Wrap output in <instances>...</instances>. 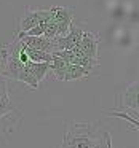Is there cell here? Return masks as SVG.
Masks as SVG:
<instances>
[{"instance_id":"1","label":"cell","mask_w":139,"mask_h":148,"mask_svg":"<svg viewBox=\"0 0 139 148\" xmlns=\"http://www.w3.org/2000/svg\"><path fill=\"white\" fill-rule=\"evenodd\" d=\"M61 148H112V135L101 123L67 121Z\"/></svg>"},{"instance_id":"2","label":"cell","mask_w":139,"mask_h":148,"mask_svg":"<svg viewBox=\"0 0 139 148\" xmlns=\"http://www.w3.org/2000/svg\"><path fill=\"white\" fill-rule=\"evenodd\" d=\"M50 18H51L50 8L48 10H43V8L30 10V8H27V10L24 11L23 18H21L19 30H18V32H27V30L34 29V27L40 26V24H45L46 21H50Z\"/></svg>"},{"instance_id":"3","label":"cell","mask_w":139,"mask_h":148,"mask_svg":"<svg viewBox=\"0 0 139 148\" xmlns=\"http://www.w3.org/2000/svg\"><path fill=\"white\" fill-rule=\"evenodd\" d=\"M51 18L50 19L56 24L58 27L59 37H64L69 32V27L72 24V18H74V8H67V7H51L50 8Z\"/></svg>"},{"instance_id":"4","label":"cell","mask_w":139,"mask_h":148,"mask_svg":"<svg viewBox=\"0 0 139 148\" xmlns=\"http://www.w3.org/2000/svg\"><path fill=\"white\" fill-rule=\"evenodd\" d=\"M98 46H99V35L94 32H83L80 43L77 45V48L83 53L86 58L98 61Z\"/></svg>"},{"instance_id":"5","label":"cell","mask_w":139,"mask_h":148,"mask_svg":"<svg viewBox=\"0 0 139 148\" xmlns=\"http://www.w3.org/2000/svg\"><path fill=\"white\" fill-rule=\"evenodd\" d=\"M24 46L27 48H32V49H39V51L43 53H48V54H53L56 51L55 45H53V40H48L45 37H24V38L19 40Z\"/></svg>"},{"instance_id":"6","label":"cell","mask_w":139,"mask_h":148,"mask_svg":"<svg viewBox=\"0 0 139 148\" xmlns=\"http://www.w3.org/2000/svg\"><path fill=\"white\" fill-rule=\"evenodd\" d=\"M138 89H139V84L138 83H133L128 86L125 96H123V108L128 112V110H138Z\"/></svg>"},{"instance_id":"7","label":"cell","mask_w":139,"mask_h":148,"mask_svg":"<svg viewBox=\"0 0 139 148\" xmlns=\"http://www.w3.org/2000/svg\"><path fill=\"white\" fill-rule=\"evenodd\" d=\"M91 72L86 69L80 67V65H74V64H67L66 67V73H64V80L62 81H74V80H80V78H86L90 77Z\"/></svg>"},{"instance_id":"8","label":"cell","mask_w":139,"mask_h":148,"mask_svg":"<svg viewBox=\"0 0 139 148\" xmlns=\"http://www.w3.org/2000/svg\"><path fill=\"white\" fill-rule=\"evenodd\" d=\"M26 67L29 69V72L35 77V80L39 81V83L46 77V73H48V70H50V64H46V62H30L29 61L26 64Z\"/></svg>"},{"instance_id":"9","label":"cell","mask_w":139,"mask_h":148,"mask_svg":"<svg viewBox=\"0 0 139 148\" xmlns=\"http://www.w3.org/2000/svg\"><path fill=\"white\" fill-rule=\"evenodd\" d=\"M21 45H23V43H21ZM24 51H26V54H27V58H29L30 62H46V64H51V61H53V56L48 54V53L27 48V46H24Z\"/></svg>"},{"instance_id":"10","label":"cell","mask_w":139,"mask_h":148,"mask_svg":"<svg viewBox=\"0 0 139 148\" xmlns=\"http://www.w3.org/2000/svg\"><path fill=\"white\" fill-rule=\"evenodd\" d=\"M51 56H53V54H51ZM66 67H67V64H66L62 59H59V58H56V56H53V61H51V64H50V70L55 72V77L58 78L59 81L64 80Z\"/></svg>"},{"instance_id":"11","label":"cell","mask_w":139,"mask_h":148,"mask_svg":"<svg viewBox=\"0 0 139 148\" xmlns=\"http://www.w3.org/2000/svg\"><path fill=\"white\" fill-rule=\"evenodd\" d=\"M18 81H23V83H26L27 86H30L32 89H37V88H39V81L35 80V77H34V75L30 73L27 67H24V70H23V73L19 75Z\"/></svg>"},{"instance_id":"12","label":"cell","mask_w":139,"mask_h":148,"mask_svg":"<svg viewBox=\"0 0 139 148\" xmlns=\"http://www.w3.org/2000/svg\"><path fill=\"white\" fill-rule=\"evenodd\" d=\"M110 115L113 116V118H123V119H126V121L129 123V124H133V127L134 129H138V126H139V121L134 118V116H131L129 113H126V112H120V110H113Z\"/></svg>"},{"instance_id":"13","label":"cell","mask_w":139,"mask_h":148,"mask_svg":"<svg viewBox=\"0 0 139 148\" xmlns=\"http://www.w3.org/2000/svg\"><path fill=\"white\" fill-rule=\"evenodd\" d=\"M5 58H7V46L0 45V67H2V64H3Z\"/></svg>"}]
</instances>
